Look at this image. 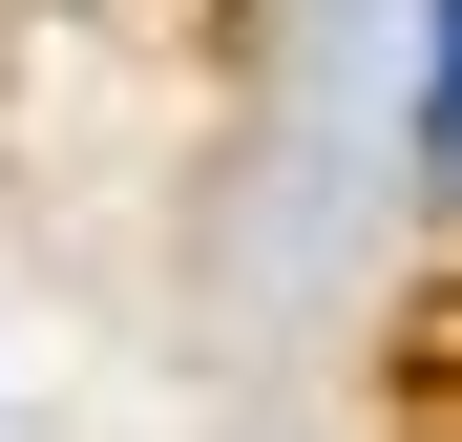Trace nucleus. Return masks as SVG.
<instances>
[{"label":"nucleus","instance_id":"nucleus-1","mask_svg":"<svg viewBox=\"0 0 462 442\" xmlns=\"http://www.w3.org/2000/svg\"><path fill=\"white\" fill-rule=\"evenodd\" d=\"M420 22H441V42H420V147L462 169V0H420Z\"/></svg>","mask_w":462,"mask_h":442}]
</instances>
